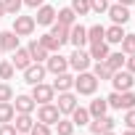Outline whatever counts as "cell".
Listing matches in <instances>:
<instances>
[{"label": "cell", "instance_id": "1", "mask_svg": "<svg viewBox=\"0 0 135 135\" xmlns=\"http://www.w3.org/2000/svg\"><path fill=\"white\" fill-rule=\"evenodd\" d=\"M95 90H98V80L93 72H80L74 77V93L77 95H93Z\"/></svg>", "mask_w": 135, "mask_h": 135}, {"label": "cell", "instance_id": "2", "mask_svg": "<svg viewBox=\"0 0 135 135\" xmlns=\"http://www.w3.org/2000/svg\"><path fill=\"white\" fill-rule=\"evenodd\" d=\"M61 119V111H58V106L50 101V103H40V109H37V122H42V124H56Z\"/></svg>", "mask_w": 135, "mask_h": 135}, {"label": "cell", "instance_id": "3", "mask_svg": "<svg viewBox=\"0 0 135 135\" xmlns=\"http://www.w3.org/2000/svg\"><path fill=\"white\" fill-rule=\"evenodd\" d=\"M88 66H90V53L82 50V48H74V53L69 56V69H74V72H88Z\"/></svg>", "mask_w": 135, "mask_h": 135}, {"label": "cell", "instance_id": "4", "mask_svg": "<svg viewBox=\"0 0 135 135\" xmlns=\"http://www.w3.org/2000/svg\"><path fill=\"white\" fill-rule=\"evenodd\" d=\"M35 16H13V32L19 37H29L35 32Z\"/></svg>", "mask_w": 135, "mask_h": 135}, {"label": "cell", "instance_id": "5", "mask_svg": "<svg viewBox=\"0 0 135 135\" xmlns=\"http://www.w3.org/2000/svg\"><path fill=\"white\" fill-rule=\"evenodd\" d=\"M32 98H35V103H50L56 98V90H53V85L37 82V85H32Z\"/></svg>", "mask_w": 135, "mask_h": 135}, {"label": "cell", "instance_id": "6", "mask_svg": "<svg viewBox=\"0 0 135 135\" xmlns=\"http://www.w3.org/2000/svg\"><path fill=\"white\" fill-rule=\"evenodd\" d=\"M45 80V66L40 64V61H32L27 69H24V82L27 85H37V82H42Z\"/></svg>", "mask_w": 135, "mask_h": 135}, {"label": "cell", "instance_id": "7", "mask_svg": "<svg viewBox=\"0 0 135 135\" xmlns=\"http://www.w3.org/2000/svg\"><path fill=\"white\" fill-rule=\"evenodd\" d=\"M66 69H69V58H66V56L53 53V56L45 58V72H50V74H61V72H66Z\"/></svg>", "mask_w": 135, "mask_h": 135}, {"label": "cell", "instance_id": "8", "mask_svg": "<svg viewBox=\"0 0 135 135\" xmlns=\"http://www.w3.org/2000/svg\"><path fill=\"white\" fill-rule=\"evenodd\" d=\"M111 85H114V90L117 93H124V90H132V85H135V80H132V74L130 72H114L111 74Z\"/></svg>", "mask_w": 135, "mask_h": 135}, {"label": "cell", "instance_id": "9", "mask_svg": "<svg viewBox=\"0 0 135 135\" xmlns=\"http://www.w3.org/2000/svg\"><path fill=\"white\" fill-rule=\"evenodd\" d=\"M56 106H58L61 117H64V114H72V111L77 109V93H72V90L58 93V101H56Z\"/></svg>", "mask_w": 135, "mask_h": 135}, {"label": "cell", "instance_id": "10", "mask_svg": "<svg viewBox=\"0 0 135 135\" xmlns=\"http://www.w3.org/2000/svg\"><path fill=\"white\" fill-rule=\"evenodd\" d=\"M69 42H72L74 48H85V45H88V29L74 21V24L69 27Z\"/></svg>", "mask_w": 135, "mask_h": 135}, {"label": "cell", "instance_id": "11", "mask_svg": "<svg viewBox=\"0 0 135 135\" xmlns=\"http://www.w3.org/2000/svg\"><path fill=\"white\" fill-rule=\"evenodd\" d=\"M88 124H90V132H93V135H101V132L114 130V124H117V122H114L111 117H106V114H103V117H93V122H88Z\"/></svg>", "mask_w": 135, "mask_h": 135}, {"label": "cell", "instance_id": "12", "mask_svg": "<svg viewBox=\"0 0 135 135\" xmlns=\"http://www.w3.org/2000/svg\"><path fill=\"white\" fill-rule=\"evenodd\" d=\"M53 21H56V8H53V6H45V3H42V6L37 8V16H35V24H42V27H50Z\"/></svg>", "mask_w": 135, "mask_h": 135}, {"label": "cell", "instance_id": "13", "mask_svg": "<svg viewBox=\"0 0 135 135\" xmlns=\"http://www.w3.org/2000/svg\"><path fill=\"white\" fill-rule=\"evenodd\" d=\"M53 90H56V93L74 90V77H72L69 72H61V74H56V80H53Z\"/></svg>", "mask_w": 135, "mask_h": 135}, {"label": "cell", "instance_id": "14", "mask_svg": "<svg viewBox=\"0 0 135 135\" xmlns=\"http://www.w3.org/2000/svg\"><path fill=\"white\" fill-rule=\"evenodd\" d=\"M106 13L111 16L114 24H127V21H130V11H127V6H119V3H117V6H109Z\"/></svg>", "mask_w": 135, "mask_h": 135}, {"label": "cell", "instance_id": "15", "mask_svg": "<svg viewBox=\"0 0 135 135\" xmlns=\"http://www.w3.org/2000/svg\"><path fill=\"white\" fill-rule=\"evenodd\" d=\"M19 48V35L13 32V29H8V32H0V50H8V53H13Z\"/></svg>", "mask_w": 135, "mask_h": 135}, {"label": "cell", "instance_id": "16", "mask_svg": "<svg viewBox=\"0 0 135 135\" xmlns=\"http://www.w3.org/2000/svg\"><path fill=\"white\" fill-rule=\"evenodd\" d=\"M11 64H13V69H27V66L32 64V56H29V50L27 48H16L13 50V58H11Z\"/></svg>", "mask_w": 135, "mask_h": 135}, {"label": "cell", "instance_id": "17", "mask_svg": "<svg viewBox=\"0 0 135 135\" xmlns=\"http://www.w3.org/2000/svg\"><path fill=\"white\" fill-rule=\"evenodd\" d=\"M35 98L32 95H16V101H13V109H16V114H32L35 111Z\"/></svg>", "mask_w": 135, "mask_h": 135}, {"label": "cell", "instance_id": "18", "mask_svg": "<svg viewBox=\"0 0 135 135\" xmlns=\"http://www.w3.org/2000/svg\"><path fill=\"white\" fill-rule=\"evenodd\" d=\"M88 53H90V58H95V61H106V56H109L111 50H109V42L101 40V42H90V50H88Z\"/></svg>", "mask_w": 135, "mask_h": 135}, {"label": "cell", "instance_id": "19", "mask_svg": "<svg viewBox=\"0 0 135 135\" xmlns=\"http://www.w3.org/2000/svg\"><path fill=\"white\" fill-rule=\"evenodd\" d=\"M27 50H29V56H32V61H45V58L50 56V53H48V50L42 48V42H40V40H32V42L27 45Z\"/></svg>", "mask_w": 135, "mask_h": 135}, {"label": "cell", "instance_id": "20", "mask_svg": "<svg viewBox=\"0 0 135 135\" xmlns=\"http://www.w3.org/2000/svg\"><path fill=\"white\" fill-rule=\"evenodd\" d=\"M32 124H35L32 114H16V117H13V127H16V132H29Z\"/></svg>", "mask_w": 135, "mask_h": 135}, {"label": "cell", "instance_id": "21", "mask_svg": "<svg viewBox=\"0 0 135 135\" xmlns=\"http://www.w3.org/2000/svg\"><path fill=\"white\" fill-rule=\"evenodd\" d=\"M50 35L64 45V42H69V27H66V24H61V21H53L50 24Z\"/></svg>", "mask_w": 135, "mask_h": 135}, {"label": "cell", "instance_id": "22", "mask_svg": "<svg viewBox=\"0 0 135 135\" xmlns=\"http://www.w3.org/2000/svg\"><path fill=\"white\" fill-rule=\"evenodd\" d=\"M122 37H124V29H122V24H111L109 29H106V42H111V45H117V42H122Z\"/></svg>", "mask_w": 135, "mask_h": 135}, {"label": "cell", "instance_id": "23", "mask_svg": "<svg viewBox=\"0 0 135 135\" xmlns=\"http://www.w3.org/2000/svg\"><path fill=\"white\" fill-rule=\"evenodd\" d=\"M16 117V109L11 101H0V124H6V122H13Z\"/></svg>", "mask_w": 135, "mask_h": 135}, {"label": "cell", "instance_id": "24", "mask_svg": "<svg viewBox=\"0 0 135 135\" xmlns=\"http://www.w3.org/2000/svg\"><path fill=\"white\" fill-rule=\"evenodd\" d=\"M93 74H95V80L101 82V80H111V66L106 64V61H95V66H93Z\"/></svg>", "mask_w": 135, "mask_h": 135}, {"label": "cell", "instance_id": "25", "mask_svg": "<svg viewBox=\"0 0 135 135\" xmlns=\"http://www.w3.org/2000/svg\"><path fill=\"white\" fill-rule=\"evenodd\" d=\"M88 111H90V117H103V114L109 111V103H106V98H95V101H90Z\"/></svg>", "mask_w": 135, "mask_h": 135}, {"label": "cell", "instance_id": "26", "mask_svg": "<svg viewBox=\"0 0 135 135\" xmlns=\"http://www.w3.org/2000/svg\"><path fill=\"white\" fill-rule=\"evenodd\" d=\"M72 122H74V127L88 124V122H90V111H88V109H82V106H77V109L72 111Z\"/></svg>", "mask_w": 135, "mask_h": 135}, {"label": "cell", "instance_id": "27", "mask_svg": "<svg viewBox=\"0 0 135 135\" xmlns=\"http://www.w3.org/2000/svg\"><path fill=\"white\" fill-rule=\"evenodd\" d=\"M56 21H61V24H66V27H72V24L77 21V13H74L72 8H61V11H56Z\"/></svg>", "mask_w": 135, "mask_h": 135}, {"label": "cell", "instance_id": "28", "mask_svg": "<svg viewBox=\"0 0 135 135\" xmlns=\"http://www.w3.org/2000/svg\"><path fill=\"white\" fill-rule=\"evenodd\" d=\"M103 37H106V27H101V24L88 27V42H101Z\"/></svg>", "mask_w": 135, "mask_h": 135}, {"label": "cell", "instance_id": "29", "mask_svg": "<svg viewBox=\"0 0 135 135\" xmlns=\"http://www.w3.org/2000/svg\"><path fill=\"white\" fill-rule=\"evenodd\" d=\"M40 42H42V48H45L48 53H58V48H61V42H58L50 32H48V35H42V37H40Z\"/></svg>", "mask_w": 135, "mask_h": 135}, {"label": "cell", "instance_id": "30", "mask_svg": "<svg viewBox=\"0 0 135 135\" xmlns=\"http://www.w3.org/2000/svg\"><path fill=\"white\" fill-rule=\"evenodd\" d=\"M106 64L111 66V72H119L122 66H124V56H122V53H109V56H106Z\"/></svg>", "mask_w": 135, "mask_h": 135}, {"label": "cell", "instance_id": "31", "mask_svg": "<svg viewBox=\"0 0 135 135\" xmlns=\"http://www.w3.org/2000/svg\"><path fill=\"white\" fill-rule=\"evenodd\" d=\"M77 16H85V13H90V0H72V6H69Z\"/></svg>", "mask_w": 135, "mask_h": 135}, {"label": "cell", "instance_id": "32", "mask_svg": "<svg viewBox=\"0 0 135 135\" xmlns=\"http://www.w3.org/2000/svg\"><path fill=\"white\" fill-rule=\"evenodd\" d=\"M56 132L58 135H72L74 132V122L72 119H58L56 122Z\"/></svg>", "mask_w": 135, "mask_h": 135}, {"label": "cell", "instance_id": "33", "mask_svg": "<svg viewBox=\"0 0 135 135\" xmlns=\"http://www.w3.org/2000/svg\"><path fill=\"white\" fill-rule=\"evenodd\" d=\"M119 45H122V53H124V56H132V53H135V35H124Z\"/></svg>", "mask_w": 135, "mask_h": 135}, {"label": "cell", "instance_id": "34", "mask_svg": "<svg viewBox=\"0 0 135 135\" xmlns=\"http://www.w3.org/2000/svg\"><path fill=\"white\" fill-rule=\"evenodd\" d=\"M3 6H6V13L19 16V11H21V6H24V0H3Z\"/></svg>", "mask_w": 135, "mask_h": 135}, {"label": "cell", "instance_id": "35", "mask_svg": "<svg viewBox=\"0 0 135 135\" xmlns=\"http://www.w3.org/2000/svg\"><path fill=\"white\" fill-rule=\"evenodd\" d=\"M132 106H135V93H132V90H124V93H122V101H119V109L127 111V109H132Z\"/></svg>", "mask_w": 135, "mask_h": 135}, {"label": "cell", "instance_id": "36", "mask_svg": "<svg viewBox=\"0 0 135 135\" xmlns=\"http://www.w3.org/2000/svg\"><path fill=\"white\" fill-rule=\"evenodd\" d=\"M13 72H16V69H13L11 61H0V80H11Z\"/></svg>", "mask_w": 135, "mask_h": 135}, {"label": "cell", "instance_id": "37", "mask_svg": "<svg viewBox=\"0 0 135 135\" xmlns=\"http://www.w3.org/2000/svg\"><path fill=\"white\" fill-rule=\"evenodd\" d=\"M0 101H13V88L8 82H0Z\"/></svg>", "mask_w": 135, "mask_h": 135}, {"label": "cell", "instance_id": "38", "mask_svg": "<svg viewBox=\"0 0 135 135\" xmlns=\"http://www.w3.org/2000/svg\"><path fill=\"white\" fill-rule=\"evenodd\" d=\"M29 135H50V127H48V124H42V122H35V124H32V130H29Z\"/></svg>", "mask_w": 135, "mask_h": 135}, {"label": "cell", "instance_id": "39", "mask_svg": "<svg viewBox=\"0 0 135 135\" xmlns=\"http://www.w3.org/2000/svg\"><path fill=\"white\" fill-rule=\"evenodd\" d=\"M106 8H109V0H90V11H95V13H106Z\"/></svg>", "mask_w": 135, "mask_h": 135}, {"label": "cell", "instance_id": "40", "mask_svg": "<svg viewBox=\"0 0 135 135\" xmlns=\"http://www.w3.org/2000/svg\"><path fill=\"white\" fill-rule=\"evenodd\" d=\"M119 101H122V93H117V90H114V93H111V95L106 98V103H109V109H119Z\"/></svg>", "mask_w": 135, "mask_h": 135}, {"label": "cell", "instance_id": "41", "mask_svg": "<svg viewBox=\"0 0 135 135\" xmlns=\"http://www.w3.org/2000/svg\"><path fill=\"white\" fill-rule=\"evenodd\" d=\"M124 124H127V130H135V106L127 109V114H124Z\"/></svg>", "mask_w": 135, "mask_h": 135}, {"label": "cell", "instance_id": "42", "mask_svg": "<svg viewBox=\"0 0 135 135\" xmlns=\"http://www.w3.org/2000/svg\"><path fill=\"white\" fill-rule=\"evenodd\" d=\"M0 135H16V127H13L11 122H6V124H0Z\"/></svg>", "mask_w": 135, "mask_h": 135}, {"label": "cell", "instance_id": "43", "mask_svg": "<svg viewBox=\"0 0 135 135\" xmlns=\"http://www.w3.org/2000/svg\"><path fill=\"white\" fill-rule=\"evenodd\" d=\"M124 66H127V72H130V74H135V53L124 58Z\"/></svg>", "mask_w": 135, "mask_h": 135}, {"label": "cell", "instance_id": "44", "mask_svg": "<svg viewBox=\"0 0 135 135\" xmlns=\"http://www.w3.org/2000/svg\"><path fill=\"white\" fill-rule=\"evenodd\" d=\"M45 3V0H24V6H29V8H40Z\"/></svg>", "mask_w": 135, "mask_h": 135}, {"label": "cell", "instance_id": "45", "mask_svg": "<svg viewBox=\"0 0 135 135\" xmlns=\"http://www.w3.org/2000/svg\"><path fill=\"white\" fill-rule=\"evenodd\" d=\"M119 6H135V0H117Z\"/></svg>", "mask_w": 135, "mask_h": 135}, {"label": "cell", "instance_id": "46", "mask_svg": "<svg viewBox=\"0 0 135 135\" xmlns=\"http://www.w3.org/2000/svg\"><path fill=\"white\" fill-rule=\"evenodd\" d=\"M6 13V6H3V0H0V16H3Z\"/></svg>", "mask_w": 135, "mask_h": 135}, {"label": "cell", "instance_id": "47", "mask_svg": "<svg viewBox=\"0 0 135 135\" xmlns=\"http://www.w3.org/2000/svg\"><path fill=\"white\" fill-rule=\"evenodd\" d=\"M122 135H135V130H127V132H122Z\"/></svg>", "mask_w": 135, "mask_h": 135}, {"label": "cell", "instance_id": "48", "mask_svg": "<svg viewBox=\"0 0 135 135\" xmlns=\"http://www.w3.org/2000/svg\"><path fill=\"white\" fill-rule=\"evenodd\" d=\"M101 135H114V130H109V132H101Z\"/></svg>", "mask_w": 135, "mask_h": 135}, {"label": "cell", "instance_id": "49", "mask_svg": "<svg viewBox=\"0 0 135 135\" xmlns=\"http://www.w3.org/2000/svg\"><path fill=\"white\" fill-rule=\"evenodd\" d=\"M16 135H29V132H16Z\"/></svg>", "mask_w": 135, "mask_h": 135}]
</instances>
